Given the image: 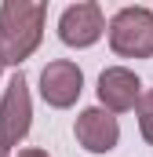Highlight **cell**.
<instances>
[{
	"mask_svg": "<svg viewBox=\"0 0 153 157\" xmlns=\"http://www.w3.org/2000/svg\"><path fill=\"white\" fill-rule=\"evenodd\" d=\"M44 0H4L0 4V51L4 66H22L44 40Z\"/></svg>",
	"mask_w": 153,
	"mask_h": 157,
	"instance_id": "obj_1",
	"label": "cell"
},
{
	"mask_svg": "<svg viewBox=\"0 0 153 157\" xmlns=\"http://www.w3.org/2000/svg\"><path fill=\"white\" fill-rule=\"evenodd\" d=\"M106 37L120 59H153V11L150 7H120L110 26Z\"/></svg>",
	"mask_w": 153,
	"mask_h": 157,
	"instance_id": "obj_2",
	"label": "cell"
},
{
	"mask_svg": "<svg viewBox=\"0 0 153 157\" xmlns=\"http://www.w3.org/2000/svg\"><path fill=\"white\" fill-rule=\"evenodd\" d=\"M29 124H33V99H29V80L18 70L15 77L7 80L4 88V99H0V146L11 150L18 146L26 135H29Z\"/></svg>",
	"mask_w": 153,
	"mask_h": 157,
	"instance_id": "obj_3",
	"label": "cell"
},
{
	"mask_svg": "<svg viewBox=\"0 0 153 157\" xmlns=\"http://www.w3.org/2000/svg\"><path fill=\"white\" fill-rule=\"evenodd\" d=\"M102 33H106V15H102V7H99L95 0L69 4V7L58 15V40H62L66 48L84 51V48L99 44Z\"/></svg>",
	"mask_w": 153,
	"mask_h": 157,
	"instance_id": "obj_4",
	"label": "cell"
},
{
	"mask_svg": "<svg viewBox=\"0 0 153 157\" xmlns=\"http://www.w3.org/2000/svg\"><path fill=\"white\" fill-rule=\"evenodd\" d=\"M80 91H84V73H80L76 62L55 59V62H47V66L40 70V99H44L47 106L69 110V106H76Z\"/></svg>",
	"mask_w": 153,
	"mask_h": 157,
	"instance_id": "obj_5",
	"label": "cell"
},
{
	"mask_svg": "<svg viewBox=\"0 0 153 157\" xmlns=\"http://www.w3.org/2000/svg\"><path fill=\"white\" fill-rule=\"evenodd\" d=\"M95 91H99V106L117 117V113L135 110V102L142 95V80L135 77V70H128V66H106L99 73V88Z\"/></svg>",
	"mask_w": 153,
	"mask_h": 157,
	"instance_id": "obj_6",
	"label": "cell"
},
{
	"mask_svg": "<svg viewBox=\"0 0 153 157\" xmlns=\"http://www.w3.org/2000/svg\"><path fill=\"white\" fill-rule=\"evenodd\" d=\"M73 135L88 154H110L120 143V121L113 113H106L102 106H88V110L76 113Z\"/></svg>",
	"mask_w": 153,
	"mask_h": 157,
	"instance_id": "obj_7",
	"label": "cell"
},
{
	"mask_svg": "<svg viewBox=\"0 0 153 157\" xmlns=\"http://www.w3.org/2000/svg\"><path fill=\"white\" fill-rule=\"evenodd\" d=\"M135 117H139V132H142V139L153 143V88L139 95V102H135Z\"/></svg>",
	"mask_w": 153,
	"mask_h": 157,
	"instance_id": "obj_8",
	"label": "cell"
},
{
	"mask_svg": "<svg viewBox=\"0 0 153 157\" xmlns=\"http://www.w3.org/2000/svg\"><path fill=\"white\" fill-rule=\"evenodd\" d=\"M18 157H51L47 150H37V146H29V150H18Z\"/></svg>",
	"mask_w": 153,
	"mask_h": 157,
	"instance_id": "obj_9",
	"label": "cell"
},
{
	"mask_svg": "<svg viewBox=\"0 0 153 157\" xmlns=\"http://www.w3.org/2000/svg\"><path fill=\"white\" fill-rule=\"evenodd\" d=\"M0 157H11V150H4V146H0Z\"/></svg>",
	"mask_w": 153,
	"mask_h": 157,
	"instance_id": "obj_10",
	"label": "cell"
},
{
	"mask_svg": "<svg viewBox=\"0 0 153 157\" xmlns=\"http://www.w3.org/2000/svg\"><path fill=\"white\" fill-rule=\"evenodd\" d=\"M0 73H4V51H0Z\"/></svg>",
	"mask_w": 153,
	"mask_h": 157,
	"instance_id": "obj_11",
	"label": "cell"
}]
</instances>
